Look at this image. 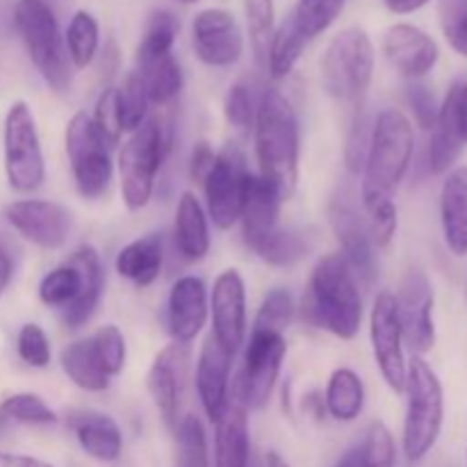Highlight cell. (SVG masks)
<instances>
[{
    "instance_id": "obj_1",
    "label": "cell",
    "mask_w": 467,
    "mask_h": 467,
    "mask_svg": "<svg viewBox=\"0 0 467 467\" xmlns=\"http://www.w3.org/2000/svg\"><path fill=\"white\" fill-rule=\"evenodd\" d=\"M413 149L415 137L409 117L397 108L383 109L369 135L363 185H360V199L368 214V228L374 246H388L395 237V190L409 171Z\"/></svg>"
},
{
    "instance_id": "obj_2",
    "label": "cell",
    "mask_w": 467,
    "mask_h": 467,
    "mask_svg": "<svg viewBox=\"0 0 467 467\" xmlns=\"http://www.w3.org/2000/svg\"><path fill=\"white\" fill-rule=\"evenodd\" d=\"M255 160L265 181L290 199L299 181V121L285 94L269 87L255 108Z\"/></svg>"
},
{
    "instance_id": "obj_3",
    "label": "cell",
    "mask_w": 467,
    "mask_h": 467,
    "mask_svg": "<svg viewBox=\"0 0 467 467\" xmlns=\"http://www.w3.org/2000/svg\"><path fill=\"white\" fill-rule=\"evenodd\" d=\"M301 315L306 322L333 333L340 340H354L358 336L363 296L354 272L340 254L324 255L315 265Z\"/></svg>"
},
{
    "instance_id": "obj_4",
    "label": "cell",
    "mask_w": 467,
    "mask_h": 467,
    "mask_svg": "<svg viewBox=\"0 0 467 467\" xmlns=\"http://www.w3.org/2000/svg\"><path fill=\"white\" fill-rule=\"evenodd\" d=\"M105 290V269L94 246H80L67 263L46 274L39 283V299L59 308L67 328H80L91 319Z\"/></svg>"
},
{
    "instance_id": "obj_5",
    "label": "cell",
    "mask_w": 467,
    "mask_h": 467,
    "mask_svg": "<svg viewBox=\"0 0 467 467\" xmlns=\"http://www.w3.org/2000/svg\"><path fill=\"white\" fill-rule=\"evenodd\" d=\"M14 26L46 85L55 91H67L71 85V59L59 30L57 0H18Z\"/></svg>"
},
{
    "instance_id": "obj_6",
    "label": "cell",
    "mask_w": 467,
    "mask_h": 467,
    "mask_svg": "<svg viewBox=\"0 0 467 467\" xmlns=\"http://www.w3.org/2000/svg\"><path fill=\"white\" fill-rule=\"evenodd\" d=\"M406 395L409 409L404 420V454L406 461L418 463L436 447L445 422V390L422 356H413L406 372Z\"/></svg>"
},
{
    "instance_id": "obj_7",
    "label": "cell",
    "mask_w": 467,
    "mask_h": 467,
    "mask_svg": "<svg viewBox=\"0 0 467 467\" xmlns=\"http://www.w3.org/2000/svg\"><path fill=\"white\" fill-rule=\"evenodd\" d=\"M374 44L358 26L345 27L331 39L322 57V85L331 99L363 108V99L372 85Z\"/></svg>"
},
{
    "instance_id": "obj_8",
    "label": "cell",
    "mask_w": 467,
    "mask_h": 467,
    "mask_svg": "<svg viewBox=\"0 0 467 467\" xmlns=\"http://www.w3.org/2000/svg\"><path fill=\"white\" fill-rule=\"evenodd\" d=\"M167 146V135L158 119H146L123 144L119 153V178L123 203L130 210H141L153 196Z\"/></svg>"
},
{
    "instance_id": "obj_9",
    "label": "cell",
    "mask_w": 467,
    "mask_h": 467,
    "mask_svg": "<svg viewBox=\"0 0 467 467\" xmlns=\"http://www.w3.org/2000/svg\"><path fill=\"white\" fill-rule=\"evenodd\" d=\"M5 173L18 194H32L44 185L46 164L35 114L26 100H16L5 117Z\"/></svg>"
},
{
    "instance_id": "obj_10",
    "label": "cell",
    "mask_w": 467,
    "mask_h": 467,
    "mask_svg": "<svg viewBox=\"0 0 467 467\" xmlns=\"http://www.w3.org/2000/svg\"><path fill=\"white\" fill-rule=\"evenodd\" d=\"M67 155L71 162L73 181L85 199H100L112 182L109 144L103 140L87 112H76L67 123Z\"/></svg>"
},
{
    "instance_id": "obj_11",
    "label": "cell",
    "mask_w": 467,
    "mask_h": 467,
    "mask_svg": "<svg viewBox=\"0 0 467 467\" xmlns=\"http://www.w3.org/2000/svg\"><path fill=\"white\" fill-rule=\"evenodd\" d=\"M285 354V333L269 331L263 327L251 328V337L244 349V369L235 383L246 409L260 410L267 404Z\"/></svg>"
},
{
    "instance_id": "obj_12",
    "label": "cell",
    "mask_w": 467,
    "mask_h": 467,
    "mask_svg": "<svg viewBox=\"0 0 467 467\" xmlns=\"http://www.w3.org/2000/svg\"><path fill=\"white\" fill-rule=\"evenodd\" d=\"M249 167L240 146L226 144L217 155L205 176V201L210 219L219 231H228L240 222L244 187L249 181Z\"/></svg>"
},
{
    "instance_id": "obj_13",
    "label": "cell",
    "mask_w": 467,
    "mask_h": 467,
    "mask_svg": "<svg viewBox=\"0 0 467 467\" xmlns=\"http://www.w3.org/2000/svg\"><path fill=\"white\" fill-rule=\"evenodd\" d=\"M395 301L404 342L415 356L429 354L436 347V324H433V287L427 274L422 269H409Z\"/></svg>"
},
{
    "instance_id": "obj_14",
    "label": "cell",
    "mask_w": 467,
    "mask_h": 467,
    "mask_svg": "<svg viewBox=\"0 0 467 467\" xmlns=\"http://www.w3.org/2000/svg\"><path fill=\"white\" fill-rule=\"evenodd\" d=\"M369 337H372L374 360H377L383 381L390 386L392 392L401 395L406 390L409 363L404 358V337H401L400 317H397V301L390 292H381L374 299Z\"/></svg>"
},
{
    "instance_id": "obj_15",
    "label": "cell",
    "mask_w": 467,
    "mask_h": 467,
    "mask_svg": "<svg viewBox=\"0 0 467 467\" xmlns=\"http://www.w3.org/2000/svg\"><path fill=\"white\" fill-rule=\"evenodd\" d=\"M9 226L41 249H62L71 233L73 217L64 205L53 201L23 199L5 208Z\"/></svg>"
},
{
    "instance_id": "obj_16",
    "label": "cell",
    "mask_w": 467,
    "mask_h": 467,
    "mask_svg": "<svg viewBox=\"0 0 467 467\" xmlns=\"http://www.w3.org/2000/svg\"><path fill=\"white\" fill-rule=\"evenodd\" d=\"M194 53L205 67L223 68L240 62L244 53V36L235 16L226 9H203L192 21Z\"/></svg>"
},
{
    "instance_id": "obj_17",
    "label": "cell",
    "mask_w": 467,
    "mask_h": 467,
    "mask_svg": "<svg viewBox=\"0 0 467 467\" xmlns=\"http://www.w3.org/2000/svg\"><path fill=\"white\" fill-rule=\"evenodd\" d=\"M187 369H190V347L173 342L155 356L149 377H146L155 409L162 415L164 424L173 431L178 427V413H181L182 395H185Z\"/></svg>"
},
{
    "instance_id": "obj_18",
    "label": "cell",
    "mask_w": 467,
    "mask_h": 467,
    "mask_svg": "<svg viewBox=\"0 0 467 467\" xmlns=\"http://www.w3.org/2000/svg\"><path fill=\"white\" fill-rule=\"evenodd\" d=\"M213 337L231 354H237L246 336V290L237 269H226L217 276L210 296Z\"/></svg>"
},
{
    "instance_id": "obj_19",
    "label": "cell",
    "mask_w": 467,
    "mask_h": 467,
    "mask_svg": "<svg viewBox=\"0 0 467 467\" xmlns=\"http://www.w3.org/2000/svg\"><path fill=\"white\" fill-rule=\"evenodd\" d=\"M383 55L400 76L418 82L438 62V44L431 35L410 23H395L383 35Z\"/></svg>"
},
{
    "instance_id": "obj_20",
    "label": "cell",
    "mask_w": 467,
    "mask_h": 467,
    "mask_svg": "<svg viewBox=\"0 0 467 467\" xmlns=\"http://www.w3.org/2000/svg\"><path fill=\"white\" fill-rule=\"evenodd\" d=\"M328 219H331V228L342 246L340 255L347 260L354 276H360V281L365 283H372L377 276L374 242L368 223L360 219L358 210L347 199H333L328 205Z\"/></svg>"
},
{
    "instance_id": "obj_21",
    "label": "cell",
    "mask_w": 467,
    "mask_h": 467,
    "mask_svg": "<svg viewBox=\"0 0 467 467\" xmlns=\"http://www.w3.org/2000/svg\"><path fill=\"white\" fill-rule=\"evenodd\" d=\"M233 358H235V354L223 349L213 336L205 337L199 363H196V390H199L201 406H203L205 415L213 424L222 418L228 404Z\"/></svg>"
},
{
    "instance_id": "obj_22",
    "label": "cell",
    "mask_w": 467,
    "mask_h": 467,
    "mask_svg": "<svg viewBox=\"0 0 467 467\" xmlns=\"http://www.w3.org/2000/svg\"><path fill=\"white\" fill-rule=\"evenodd\" d=\"M283 196L269 181L258 173H249L244 187V201H242V233L249 249L258 251L263 242L278 228V210H281Z\"/></svg>"
},
{
    "instance_id": "obj_23",
    "label": "cell",
    "mask_w": 467,
    "mask_h": 467,
    "mask_svg": "<svg viewBox=\"0 0 467 467\" xmlns=\"http://www.w3.org/2000/svg\"><path fill=\"white\" fill-rule=\"evenodd\" d=\"M249 409L237 386H233L226 409L214 422V467H249Z\"/></svg>"
},
{
    "instance_id": "obj_24",
    "label": "cell",
    "mask_w": 467,
    "mask_h": 467,
    "mask_svg": "<svg viewBox=\"0 0 467 467\" xmlns=\"http://www.w3.org/2000/svg\"><path fill=\"white\" fill-rule=\"evenodd\" d=\"M169 331L173 340L190 345L208 319V290L196 276H182L173 283L169 292Z\"/></svg>"
},
{
    "instance_id": "obj_25",
    "label": "cell",
    "mask_w": 467,
    "mask_h": 467,
    "mask_svg": "<svg viewBox=\"0 0 467 467\" xmlns=\"http://www.w3.org/2000/svg\"><path fill=\"white\" fill-rule=\"evenodd\" d=\"M68 429L87 456L100 463H114L123 451V436L119 424L109 415L91 409L71 410Z\"/></svg>"
},
{
    "instance_id": "obj_26",
    "label": "cell",
    "mask_w": 467,
    "mask_h": 467,
    "mask_svg": "<svg viewBox=\"0 0 467 467\" xmlns=\"http://www.w3.org/2000/svg\"><path fill=\"white\" fill-rule=\"evenodd\" d=\"M441 222L447 249L467 255V167L451 169L442 182Z\"/></svg>"
},
{
    "instance_id": "obj_27",
    "label": "cell",
    "mask_w": 467,
    "mask_h": 467,
    "mask_svg": "<svg viewBox=\"0 0 467 467\" xmlns=\"http://www.w3.org/2000/svg\"><path fill=\"white\" fill-rule=\"evenodd\" d=\"M162 233H149V235L137 237L130 244L123 246L114 260V267H117L119 276L128 278L137 287H149L158 281L160 272H162Z\"/></svg>"
},
{
    "instance_id": "obj_28",
    "label": "cell",
    "mask_w": 467,
    "mask_h": 467,
    "mask_svg": "<svg viewBox=\"0 0 467 467\" xmlns=\"http://www.w3.org/2000/svg\"><path fill=\"white\" fill-rule=\"evenodd\" d=\"M176 249L190 263H199L210 251V228L203 205L192 192H185L178 201L176 222H173Z\"/></svg>"
},
{
    "instance_id": "obj_29",
    "label": "cell",
    "mask_w": 467,
    "mask_h": 467,
    "mask_svg": "<svg viewBox=\"0 0 467 467\" xmlns=\"http://www.w3.org/2000/svg\"><path fill=\"white\" fill-rule=\"evenodd\" d=\"M59 363H62L64 374L80 390L103 392L109 386V379H112L103 358H100L99 349H96L94 337L71 342V345L64 347L62 354H59Z\"/></svg>"
},
{
    "instance_id": "obj_30",
    "label": "cell",
    "mask_w": 467,
    "mask_h": 467,
    "mask_svg": "<svg viewBox=\"0 0 467 467\" xmlns=\"http://www.w3.org/2000/svg\"><path fill=\"white\" fill-rule=\"evenodd\" d=\"M328 415L337 422H354L363 413L365 388L358 374L349 368H340L331 374L324 397Z\"/></svg>"
},
{
    "instance_id": "obj_31",
    "label": "cell",
    "mask_w": 467,
    "mask_h": 467,
    "mask_svg": "<svg viewBox=\"0 0 467 467\" xmlns=\"http://www.w3.org/2000/svg\"><path fill=\"white\" fill-rule=\"evenodd\" d=\"M135 73L153 105H167L181 94L182 68L178 59L173 57V53L167 55V57L153 59V62L137 64Z\"/></svg>"
},
{
    "instance_id": "obj_32",
    "label": "cell",
    "mask_w": 467,
    "mask_h": 467,
    "mask_svg": "<svg viewBox=\"0 0 467 467\" xmlns=\"http://www.w3.org/2000/svg\"><path fill=\"white\" fill-rule=\"evenodd\" d=\"M310 41L306 39L299 32V27L292 23V18L287 16L285 21L278 26V30L272 35L267 50V71L274 80H281L287 73L295 68V64L299 62L301 53L306 50Z\"/></svg>"
},
{
    "instance_id": "obj_33",
    "label": "cell",
    "mask_w": 467,
    "mask_h": 467,
    "mask_svg": "<svg viewBox=\"0 0 467 467\" xmlns=\"http://www.w3.org/2000/svg\"><path fill=\"white\" fill-rule=\"evenodd\" d=\"M99 41H100V30L99 21L91 16L85 9H78L71 16L67 27V35H64V44H67L68 59H71V67L76 68H87L91 64V59L99 53Z\"/></svg>"
},
{
    "instance_id": "obj_34",
    "label": "cell",
    "mask_w": 467,
    "mask_h": 467,
    "mask_svg": "<svg viewBox=\"0 0 467 467\" xmlns=\"http://www.w3.org/2000/svg\"><path fill=\"white\" fill-rule=\"evenodd\" d=\"M315 246V237L308 231H276L263 242L255 254L272 267H287L308 255Z\"/></svg>"
},
{
    "instance_id": "obj_35",
    "label": "cell",
    "mask_w": 467,
    "mask_h": 467,
    "mask_svg": "<svg viewBox=\"0 0 467 467\" xmlns=\"http://www.w3.org/2000/svg\"><path fill=\"white\" fill-rule=\"evenodd\" d=\"M178 32H181V23H178L176 14L155 12L146 26L140 46H137V64L153 62V59L171 55Z\"/></svg>"
},
{
    "instance_id": "obj_36",
    "label": "cell",
    "mask_w": 467,
    "mask_h": 467,
    "mask_svg": "<svg viewBox=\"0 0 467 467\" xmlns=\"http://www.w3.org/2000/svg\"><path fill=\"white\" fill-rule=\"evenodd\" d=\"M176 467H210L208 436L196 415H185L176 427Z\"/></svg>"
},
{
    "instance_id": "obj_37",
    "label": "cell",
    "mask_w": 467,
    "mask_h": 467,
    "mask_svg": "<svg viewBox=\"0 0 467 467\" xmlns=\"http://www.w3.org/2000/svg\"><path fill=\"white\" fill-rule=\"evenodd\" d=\"M342 7L345 5L336 3V0H296L290 18L299 27L301 35L313 41L315 36L324 35L333 26V21L340 16Z\"/></svg>"
},
{
    "instance_id": "obj_38",
    "label": "cell",
    "mask_w": 467,
    "mask_h": 467,
    "mask_svg": "<svg viewBox=\"0 0 467 467\" xmlns=\"http://www.w3.org/2000/svg\"><path fill=\"white\" fill-rule=\"evenodd\" d=\"M149 94H146L144 85L132 71L130 76L123 80L121 87H117V112H119V126L121 132H135L146 121V112H149Z\"/></svg>"
},
{
    "instance_id": "obj_39",
    "label": "cell",
    "mask_w": 467,
    "mask_h": 467,
    "mask_svg": "<svg viewBox=\"0 0 467 467\" xmlns=\"http://www.w3.org/2000/svg\"><path fill=\"white\" fill-rule=\"evenodd\" d=\"M0 420L44 427V424L57 422V415L41 397L32 395V392H16V395H9L3 400V404H0Z\"/></svg>"
},
{
    "instance_id": "obj_40",
    "label": "cell",
    "mask_w": 467,
    "mask_h": 467,
    "mask_svg": "<svg viewBox=\"0 0 467 467\" xmlns=\"http://www.w3.org/2000/svg\"><path fill=\"white\" fill-rule=\"evenodd\" d=\"M251 44L258 62H267L269 41L274 35V0H242Z\"/></svg>"
},
{
    "instance_id": "obj_41",
    "label": "cell",
    "mask_w": 467,
    "mask_h": 467,
    "mask_svg": "<svg viewBox=\"0 0 467 467\" xmlns=\"http://www.w3.org/2000/svg\"><path fill=\"white\" fill-rule=\"evenodd\" d=\"M436 128L450 132L451 137L467 144V82L456 80L454 85L447 91L445 100L441 105V112H438Z\"/></svg>"
},
{
    "instance_id": "obj_42",
    "label": "cell",
    "mask_w": 467,
    "mask_h": 467,
    "mask_svg": "<svg viewBox=\"0 0 467 467\" xmlns=\"http://www.w3.org/2000/svg\"><path fill=\"white\" fill-rule=\"evenodd\" d=\"M360 451V467H395V438L383 422L369 424Z\"/></svg>"
},
{
    "instance_id": "obj_43",
    "label": "cell",
    "mask_w": 467,
    "mask_h": 467,
    "mask_svg": "<svg viewBox=\"0 0 467 467\" xmlns=\"http://www.w3.org/2000/svg\"><path fill=\"white\" fill-rule=\"evenodd\" d=\"M295 315V301H292L290 292L287 290H272L265 296L263 306H260L258 315H255L254 327L269 328V331L285 333Z\"/></svg>"
},
{
    "instance_id": "obj_44",
    "label": "cell",
    "mask_w": 467,
    "mask_h": 467,
    "mask_svg": "<svg viewBox=\"0 0 467 467\" xmlns=\"http://www.w3.org/2000/svg\"><path fill=\"white\" fill-rule=\"evenodd\" d=\"M438 12L447 44L467 57V0H441Z\"/></svg>"
},
{
    "instance_id": "obj_45",
    "label": "cell",
    "mask_w": 467,
    "mask_h": 467,
    "mask_svg": "<svg viewBox=\"0 0 467 467\" xmlns=\"http://www.w3.org/2000/svg\"><path fill=\"white\" fill-rule=\"evenodd\" d=\"M18 358L30 368H48L50 363V340L44 328L36 324H26L16 336Z\"/></svg>"
},
{
    "instance_id": "obj_46",
    "label": "cell",
    "mask_w": 467,
    "mask_h": 467,
    "mask_svg": "<svg viewBox=\"0 0 467 467\" xmlns=\"http://www.w3.org/2000/svg\"><path fill=\"white\" fill-rule=\"evenodd\" d=\"M91 337H94L96 349H99L108 372L112 377L121 374L126 368V337H123V333L114 324H108V327L99 328Z\"/></svg>"
},
{
    "instance_id": "obj_47",
    "label": "cell",
    "mask_w": 467,
    "mask_h": 467,
    "mask_svg": "<svg viewBox=\"0 0 467 467\" xmlns=\"http://www.w3.org/2000/svg\"><path fill=\"white\" fill-rule=\"evenodd\" d=\"M223 114L226 121L231 123L237 130H249L255 121V108H254V96L244 82H237L228 89L226 100H223Z\"/></svg>"
},
{
    "instance_id": "obj_48",
    "label": "cell",
    "mask_w": 467,
    "mask_h": 467,
    "mask_svg": "<svg viewBox=\"0 0 467 467\" xmlns=\"http://www.w3.org/2000/svg\"><path fill=\"white\" fill-rule=\"evenodd\" d=\"M91 121H94V126L99 128V132L109 146L117 144L119 137H121V126H119L117 112V87L103 89V94L99 96V103H96V112Z\"/></svg>"
},
{
    "instance_id": "obj_49",
    "label": "cell",
    "mask_w": 467,
    "mask_h": 467,
    "mask_svg": "<svg viewBox=\"0 0 467 467\" xmlns=\"http://www.w3.org/2000/svg\"><path fill=\"white\" fill-rule=\"evenodd\" d=\"M406 99H409V105L413 109V117L418 121V126L422 130H431L438 121V112H441V105H438L433 91L427 85L413 82L409 87V91H406Z\"/></svg>"
},
{
    "instance_id": "obj_50",
    "label": "cell",
    "mask_w": 467,
    "mask_h": 467,
    "mask_svg": "<svg viewBox=\"0 0 467 467\" xmlns=\"http://www.w3.org/2000/svg\"><path fill=\"white\" fill-rule=\"evenodd\" d=\"M214 150L208 141H199L192 150V162H190V173H192V181L196 182H203L205 176H208L210 167L214 162Z\"/></svg>"
},
{
    "instance_id": "obj_51",
    "label": "cell",
    "mask_w": 467,
    "mask_h": 467,
    "mask_svg": "<svg viewBox=\"0 0 467 467\" xmlns=\"http://www.w3.org/2000/svg\"><path fill=\"white\" fill-rule=\"evenodd\" d=\"M0 467H55L46 461L35 459L27 454H12V451H0Z\"/></svg>"
},
{
    "instance_id": "obj_52",
    "label": "cell",
    "mask_w": 467,
    "mask_h": 467,
    "mask_svg": "<svg viewBox=\"0 0 467 467\" xmlns=\"http://www.w3.org/2000/svg\"><path fill=\"white\" fill-rule=\"evenodd\" d=\"M383 3L392 14H413L427 3H431V0H383Z\"/></svg>"
},
{
    "instance_id": "obj_53",
    "label": "cell",
    "mask_w": 467,
    "mask_h": 467,
    "mask_svg": "<svg viewBox=\"0 0 467 467\" xmlns=\"http://www.w3.org/2000/svg\"><path fill=\"white\" fill-rule=\"evenodd\" d=\"M12 274H14L12 258H9L7 251L0 246V296H3L5 290H7L9 281H12Z\"/></svg>"
},
{
    "instance_id": "obj_54",
    "label": "cell",
    "mask_w": 467,
    "mask_h": 467,
    "mask_svg": "<svg viewBox=\"0 0 467 467\" xmlns=\"http://www.w3.org/2000/svg\"><path fill=\"white\" fill-rule=\"evenodd\" d=\"M336 467H360V451L358 447L356 450H349L340 461H337Z\"/></svg>"
},
{
    "instance_id": "obj_55",
    "label": "cell",
    "mask_w": 467,
    "mask_h": 467,
    "mask_svg": "<svg viewBox=\"0 0 467 467\" xmlns=\"http://www.w3.org/2000/svg\"><path fill=\"white\" fill-rule=\"evenodd\" d=\"M267 467H290L285 463V461L281 459V456L276 454V451H269L267 454Z\"/></svg>"
},
{
    "instance_id": "obj_56",
    "label": "cell",
    "mask_w": 467,
    "mask_h": 467,
    "mask_svg": "<svg viewBox=\"0 0 467 467\" xmlns=\"http://www.w3.org/2000/svg\"><path fill=\"white\" fill-rule=\"evenodd\" d=\"M181 3H199V0H181Z\"/></svg>"
},
{
    "instance_id": "obj_57",
    "label": "cell",
    "mask_w": 467,
    "mask_h": 467,
    "mask_svg": "<svg viewBox=\"0 0 467 467\" xmlns=\"http://www.w3.org/2000/svg\"><path fill=\"white\" fill-rule=\"evenodd\" d=\"M336 3H342V5H345V0H336Z\"/></svg>"
},
{
    "instance_id": "obj_58",
    "label": "cell",
    "mask_w": 467,
    "mask_h": 467,
    "mask_svg": "<svg viewBox=\"0 0 467 467\" xmlns=\"http://www.w3.org/2000/svg\"><path fill=\"white\" fill-rule=\"evenodd\" d=\"M465 295H467V287H465Z\"/></svg>"
}]
</instances>
